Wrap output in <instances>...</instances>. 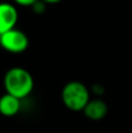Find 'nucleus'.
<instances>
[{
	"instance_id": "f257e3e1",
	"label": "nucleus",
	"mask_w": 132,
	"mask_h": 133,
	"mask_svg": "<svg viewBox=\"0 0 132 133\" xmlns=\"http://www.w3.org/2000/svg\"><path fill=\"white\" fill-rule=\"evenodd\" d=\"M4 87L7 94L23 99L32 94L34 89V79L32 74L25 68H11L4 77Z\"/></svg>"
},
{
	"instance_id": "f03ea898",
	"label": "nucleus",
	"mask_w": 132,
	"mask_h": 133,
	"mask_svg": "<svg viewBox=\"0 0 132 133\" xmlns=\"http://www.w3.org/2000/svg\"><path fill=\"white\" fill-rule=\"evenodd\" d=\"M61 99L67 109L80 112L84 110L90 101V92L83 83L78 81H71L63 87Z\"/></svg>"
},
{
	"instance_id": "7ed1b4c3",
	"label": "nucleus",
	"mask_w": 132,
	"mask_h": 133,
	"mask_svg": "<svg viewBox=\"0 0 132 133\" xmlns=\"http://www.w3.org/2000/svg\"><path fill=\"white\" fill-rule=\"evenodd\" d=\"M0 46L8 53L20 54L28 48L29 39L22 30L13 28L0 35Z\"/></svg>"
},
{
	"instance_id": "20e7f679",
	"label": "nucleus",
	"mask_w": 132,
	"mask_h": 133,
	"mask_svg": "<svg viewBox=\"0 0 132 133\" xmlns=\"http://www.w3.org/2000/svg\"><path fill=\"white\" fill-rule=\"evenodd\" d=\"M18 9L9 2H0V35L15 28L18 22Z\"/></svg>"
},
{
	"instance_id": "39448f33",
	"label": "nucleus",
	"mask_w": 132,
	"mask_h": 133,
	"mask_svg": "<svg viewBox=\"0 0 132 133\" xmlns=\"http://www.w3.org/2000/svg\"><path fill=\"white\" fill-rule=\"evenodd\" d=\"M83 113L90 120H102L108 115V104L103 99H90L84 108Z\"/></svg>"
},
{
	"instance_id": "423d86ee",
	"label": "nucleus",
	"mask_w": 132,
	"mask_h": 133,
	"mask_svg": "<svg viewBox=\"0 0 132 133\" xmlns=\"http://www.w3.org/2000/svg\"><path fill=\"white\" fill-rule=\"evenodd\" d=\"M21 109V99L12 96L9 94H4L0 97V113L5 117H13L18 115Z\"/></svg>"
},
{
	"instance_id": "0eeeda50",
	"label": "nucleus",
	"mask_w": 132,
	"mask_h": 133,
	"mask_svg": "<svg viewBox=\"0 0 132 133\" xmlns=\"http://www.w3.org/2000/svg\"><path fill=\"white\" fill-rule=\"evenodd\" d=\"M32 9H33V12L36 14L43 13V12L46 11V2L42 1V0H37V1L32 6Z\"/></svg>"
},
{
	"instance_id": "6e6552de",
	"label": "nucleus",
	"mask_w": 132,
	"mask_h": 133,
	"mask_svg": "<svg viewBox=\"0 0 132 133\" xmlns=\"http://www.w3.org/2000/svg\"><path fill=\"white\" fill-rule=\"evenodd\" d=\"M36 1L37 0H14L15 4L20 5V6H25V7H28V6L32 7Z\"/></svg>"
},
{
	"instance_id": "1a4fd4ad",
	"label": "nucleus",
	"mask_w": 132,
	"mask_h": 133,
	"mask_svg": "<svg viewBox=\"0 0 132 133\" xmlns=\"http://www.w3.org/2000/svg\"><path fill=\"white\" fill-rule=\"evenodd\" d=\"M42 1H44L46 4H56V2H60L62 0H42Z\"/></svg>"
}]
</instances>
